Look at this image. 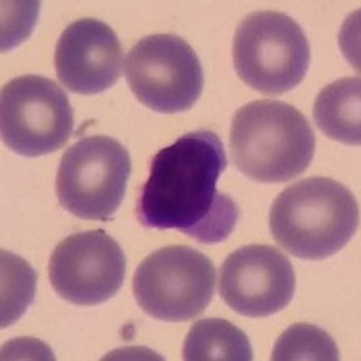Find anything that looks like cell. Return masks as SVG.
Returning <instances> with one entry per match:
<instances>
[{
  "label": "cell",
  "mask_w": 361,
  "mask_h": 361,
  "mask_svg": "<svg viewBox=\"0 0 361 361\" xmlns=\"http://www.w3.org/2000/svg\"><path fill=\"white\" fill-rule=\"evenodd\" d=\"M311 123L293 105L257 99L231 121L230 154L238 172L259 183H286L305 172L314 156Z\"/></svg>",
  "instance_id": "obj_3"
},
{
  "label": "cell",
  "mask_w": 361,
  "mask_h": 361,
  "mask_svg": "<svg viewBox=\"0 0 361 361\" xmlns=\"http://www.w3.org/2000/svg\"><path fill=\"white\" fill-rule=\"evenodd\" d=\"M132 289L148 316L172 324L190 322L212 304L215 266L190 246L161 247L135 269Z\"/></svg>",
  "instance_id": "obj_6"
},
{
  "label": "cell",
  "mask_w": 361,
  "mask_h": 361,
  "mask_svg": "<svg viewBox=\"0 0 361 361\" xmlns=\"http://www.w3.org/2000/svg\"><path fill=\"white\" fill-rule=\"evenodd\" d=\"M185 361H251L253 353L246 334L222 318L195 322L183 345Z\"/></svg>",
  "instance_id": "obj_13"
},
{
  "label": "cell",
  "mask_w": 361,
  "mask_h": 361,
  "mask_svg": "<svg viewBox=\"0 0 361 361\" xmlns=\"http://www.w3.org/2000/svg\"><path fill=\"white\" fill-rule=\"evenodd\" d=\"M361 82L341 78L320 90L314 102V123L327 137L357 147L361 143Z\"/></svg>",
  "instance_id": "obj_12"
},
{
  "label": "cell",
  "mask_w": 361,
  "mask_h": 361,
  "mask_svg": "<svg viewBox=\"0 0 361 361\" xmlns=\"http://www.w3.org/2000/svg\"><path fill=\"white\" fill-rule=\"evenodd\" d=\"M273 361H336L340 353L324 329L311 324H295L283 331L271 354Z\"/></svg>",
  "instance_id": "obj_14"
},
{
  "label": "cell",
  "mask_w": 361,
  "mask_h": 361,
  "mask_svg": "<svg viewBox=\"0 0 361 361\" xmlns=\"http://www.w3.org/2000/svg\"><path fill=\"white\" fill-rule=\"evenodd\" d=\"M123 69L135 98L163 114L190 111L204 87L197 53L176 35L141 38L128 51Z\"/></svg>",
  "instance_id": "obj_8"
},
{
  "label": "cell",
  "mask_w": 361,
  "mask_h": 361,
  "mask_svg": "<svg viewBox=\"0 0 361 361\" xmlns=\"http://www.w3.org/2000/svg\"><path fill=\"white\" fill-rule=\"evenodd\" d=\"M296 289L293 264L266 244L244 246L224 260L219 293L230 309L250 318L276 314L291 304Z\"/></svg>",
  "instance_id": "obj_10"
},
{
  "label": "cell",
  "mask_w": 361,
  "mask_h": 361,
  "mask_svg": "<svg viewBox=\"0 0 361 361\" xmlns=\"http://www.w3.org/2000/svg\"><path fill=\"white\" fill-rule=\"evenodd\" d=\"M360 206L347 186L329 177L298 180L283 190L269 212L271 235L296 259L322 260L356 235Z\"/></svg>",
  "instance_id": "obj_2"
},
{
  "label": "cell",
  "mask_w": 361,
  "mask_h": 361,
  "mask_svg": "<svg viewBox=\"0 0 361 361\" xmlns=\"http://www.w3.org/2000/svg\"><path fill=\"white\" fill-rule=\"evenodd\" d=\"M130 172V156L119 141L109 135L83 137L60 159L58 201L74 217L109 221L123 202Z\"/></svg>",
  "instance_id": "obj_5"
},
{
  "label": "cell",
  "mask_w": 361,
  "mask_h": 361,
  "mask_svg": "<svg viewBox=\"0 0 361 361\" xmlns=\"http://www.w3.org/2000/svg\"><path fill=\"white\" fill-rule=\"evenodd\" d=\"M37 275L25 260L17 255L2 251V320L0 327L6 329L27 311L33 304Z\"/></svg>",
  "instance_id": "obj_15"
},
{
  "label": "cell",
  "mask_w": 361,
  "mask_h": 361,
  "mask_svg": "<svg viewBox=\"0 0 361 361\" xmlns=\"http://www.w3.org/2000/svg\"><path fill=\"white\" fill-rule=\"evenodd\" d=\"M233 63L238 78L262 94H283L302 83L311 66L304 29L279 11L251 13L237 27Z\"/></svg>",
  "instance_id": "obj_4"
},
{
  "label": "cell",
  "mask_w": 361,
  "mask_h": 361,
  "mask_svg": "<svg viewBox=\"0 0 361 361\" xmlns=\"http://www.w3.org/2000/svg\"><path fill=\"white\" fill-rule=\"evenodd\" d=\"M228 166L215 132L180 135L150 161L135 217L148 230H176L201 244H221L233 233L238 206L217 183Z\"/></svg>",
  "instance_id": "obj_1"
},
{
  "label": "cell",
  "mask_w": 361,
  "mask_h": 361,
  "mask_svg": "<svg viewBox=\"0 0 361 361\" xmlns=\"http://www.w3.org/2000/svg\"><path fill=\"white\" fill-rule=\"evenodd\" d=\"M127 259L103 230L63 238L49 260V280L60 298L74 305H99L121 289Z\"/></svg>",
  "instance_id": "obj_9"
},
{
  "label": "cell",
  "mask_w": 361,
  "mask_h": 361,
  "mask_svg": "<svg viewBox=\"0 0 361 361\" xmlns=\"http://www.w3.org/2000/svg\"><path fill=\"white\" fill-rule=\"evenodd\" d=\"M54 69L60 83L76 94L111 89L123 71V51L114 29L96 18L67 25L56 42Z\"/></svg>",
  "instance_id": "obj_11"
},
{
  "label": "cell",
  "mask_w": 361,
  "mask_h": 361,
  "mask_svg": "<svg viewBox=\"0 0 361 361\" xmlns=\"http://www.w3.org/2000/svg\"><path fill=\"white\" fill-rule=\"evenodd\" d=\"M74 112L63 89L53 80L25 74L2 87L0 137L18 156H47L69 141Z\"/></svg>",
  "instance_id": "obj_7"
}]
</instances>
